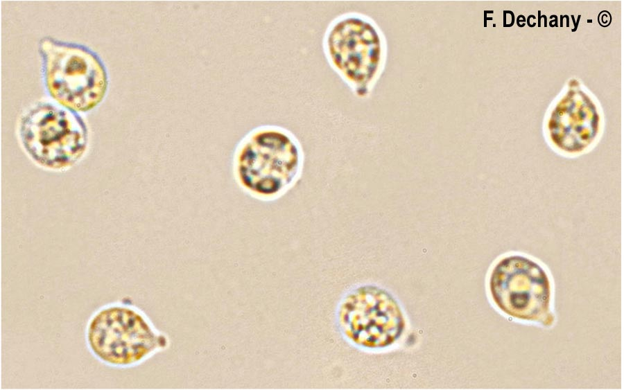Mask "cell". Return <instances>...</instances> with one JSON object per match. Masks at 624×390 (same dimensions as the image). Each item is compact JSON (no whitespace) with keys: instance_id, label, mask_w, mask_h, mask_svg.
Listing matches in <instances>:
<instances>
[{"instance_id":"4","label":"cell","mask_w":624,"mask_h":390,"mask_svg":"<svg viewBox=\"0 0 624 390\" xmlns=\"http://www.w3.org/2000/svg\"><path fill=\"white\" fill-rule=\"evenodd\" d=\"M300 163L297 145L283 132L266 130L254 134L241 148L238 172L250 190L272 195L289 185Z\"/></svg>"},{"instance_id":"1","label":"cell","mask_w":624,"mask_h":390,"mask_svg":"<svg viewBox=\"0 0 624 390\" xmlns=\"http://www.w3.org/2000/svg\"><path fill=\"white\" fill-rule=\"evenodd\" d=\"M87 341L98 359L119 368L139 365L171 345L142 310L123 303L107 305L91 317Z\"/></svg>"},{"instance_id":"7","label":"cell","mask_w":624,"mask_h":390,"mask_svg":"<svg viewBox=\"0 0 624 390\" xmlns=\"http://www.w3.org/2000/svg\"><path fill=\"white\" fill-rule=\"evenodd\" d=\"M326 46L334 67L354 82L367 80L378 60V40L372 28L354 18L339 19L329 29Z\"/></svg>"},{"instance_id":"5","label":"cell","mask_w":624,"mask_h":390,"mask_svg":"<svg viewBox=\"0 0 624 390\" xmlns=\"http://www.w3.org/2000/svg\"><path fill=\"white\" fill-rule=\"evenodd\" d=\"M338 319L349 339L368 348L392 344L404 328L397 303L387 292L374 286L361 287L349 293L340 306Z\"/></svg>"},{"instance_id":"3","label":"cell","mask_w":624,"mask_h":390,"mask_svg":"<svg viewBox=\"0 0 624 390\" xmlns=\"http://www.w3.org/2000/svg\"><path fill=\"white\" fill-rule=\"evenodd\" d=\"M19 133L24 150L39 166L62 170L75 165L88 142L86 124L77 112L51 103H41L20 120Z\"/></svg>"},{"instance_id":"2","label":"cell","mask_w":624,"mask_h":390,"mask_svg":"<svg viewBox=\"0 0 624 390\" xmlns=\"http://www.w3.org/2000/svg\"><path fill=\"white\" fill-rule=\"evenodd\" d=\"M47 91L60 105L87 112L103 99L107 74L101 59L86 46L44 37L39 42Z\"/></svg>"},{"instance_id":"6","label":"cell","mask_w":624,"mask_h":390,"mask_svg":"<svg viewBox=\"0 0 624 390\" xmlns=\"http://www.w3.org/2000/svg\"><path fill=\"white\" fill-rule=\"evenodd\" d=\"M549 283L544 270L519 255L501 260L490 278L492 297L507 314L524 319H539L548 310Z\"/></svg>"}]
</instances>
